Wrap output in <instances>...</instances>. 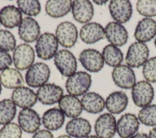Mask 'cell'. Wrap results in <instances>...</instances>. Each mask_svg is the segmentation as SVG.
<instances>
[{"label": "cell", "mask_w": 156, "mask_h": 138, "mask_svg": "<svg viewBox=\"0 0 156 138\" xmlns=\"http://www.w3.org/2000/svg\"><path fill=\"white\" fill-rule=\"evenodd\" d=\"M94 2L97 5H105L108 2V1H98V0H94Z\"/></svg>", "instance_id": "cell-42"}, {"label": "cell", "mask_w": 156, "mask_h": 138, "mask_svg": "<svg viewBox=\"0 0 156 138\" xmlns=\"http://www.w3.org/2000/svg\"><path fill=\"white\" fill-rule=\"evenodd\" d=\"M80 37L83 42L92 44L105 38V29L98 23H88L80 29Z\"/></svg>", "instance_id": "cell-21"}, {"label": "cell", "mask_w": 156, "mask_h": 138, "mask_svg": "<svg viewBox=\"0 0 156 138\" xmlns=\"http://www.w3.org/2000/svg\"><path fill=\"white\" fill-rule=\"evenodd\" d=\"M91 131L88 120L83 118H74L69 121L66 126V132L71 137L86 138Z\"/></svg>", "instance_id": "cell-24"}, {"label": "cell", "mask_w": 156, "mask_h": 138, "mask_svg": "<svg viewBox=\"0 0 156 138\" xmlns=\"http://www.w3.org/2000/svg\"><path fill=\"white\" fill-rule=\"evenodd\" d=\"M72 4L69 0H49L45 4V12L52 18L63 17L71 10Z\"/></svg>", "instance_id": "cell-28"}, {"label": "cell", "mask_w": 156, "mask_h": 138, "mask_svg": "<svg viewBox=\"0 0 156 138\" xmlns=\"http://www.w3.org/2000/svg\"><path fill=\"white\" fill-rule=\"evenodd\" d=\"M22 20V12L14 5H6L0 10V23L5 28L19 27Z\"/></svg>", "instance_id": "cell-23"}, {"label": "cell", "mask_w": 156, "mask_h": 138, "mask_svg": "<svg viewBox=\"0 0 156 138\" xmlns=\"http://www.w3.org/2000/svg\"><path fill=\"white\" fill-rule=\"evenodd\" d=\"M86 138H99V137H98V136H94V135H91V136H87Z\"/></svg>", "instance_id": "cell-44"}, {"label": "cell", "mask_w": 156, "mask_h": 138, "mask_svg": "<svg viewBox=\"0 0 156 138\" xmlns=\"http://www.w3.org/2000/svg\"><path fill=\"white\" fill-rule=\"evenodd\" d=\"M32 138H54L53 134L47 130H41L37 131L32 136Z\"/></svg>", "instance_id": "cell-39"}, {"label": "cell", "mask_w": 156, "mask_h": 138, "mask_svg": "<svg viewBox=\"0 0 156 138\" xmlns=\"http://www.w3.org/2000/svg\"><path fill=\"white\" fill-rule=\"evenodd\" d=\"M16 41L15 37L9 31L0 30V51L9 52L14 51Z\"/></svg>", "instance_id": "cell-35"}, {"label": "cell", "mask_w": 156, "mask_h": 138, "mask_svg": "<svg viewBox=\"0 0 156 138\" xmlns=\"http://www.w3.org/2000/svg\"><path fill=\"white\" fill-rule=\"evenodd\" d=\"M156 36V21L151 18H144L138 22L134 32L137 42L146 43Z\"/></svg>", "instance_id": "cell-20"}, {"label": "cell", "mask_w": 156, "mask_h": 138, "mask_svg": "<svg viewBox=\"0 0 156 138\" xmlns=\"http://www.w3.org/2000/svg\"><path fill=\"white\" fill-rule=\"evenodd\" d=\"M136 10L146 18L156 16V0H140L136 2Z\"/></svg>", "instance_id": "cell-34"}, {"label": "cell", "mask_w": 156, "mask_h": 138, "mask_svg": "<svg viewBox=\"0 0 156 138\" xmlns=\"http://www.w3.org/2000/svg\"><path fill=\"white\" fill-rule=\"evenodd\" d=\"M132 99L136 106L144 108L151 105L154 96V91L151 83L147 81L136 82L132 88Z\"/></svg>", "instance_id": "cell-4"}, {"label": "cell", "mask_w": 156, "mask_h": 138, "mask_svg": "<svg viewBox=\"0 0 156 138\" xmlns=\"http://www.w3.org/2000/svg\"><path fill=\"white\" fill-rule=\"evenodd\" d=\"M108 9L112 19L120 24L129 21L133 14L132 4L128 0H112Z\"/></svg>", "instance_id": "cell-9"}, {"label": "cell", "mask_w": 156, "mask_h": 138, "mask_svg": "<svg viewBox=\"0 0 156 138\" xmlns=\"http://www.w3.org/2000/svg\"><path fill=\"white\" fill-rule=\"evenodd\" d=\"M34 51L29 44H21L13 51L12 61L17 70H26L33 65L34 61Z\"/></svg>", "instance_id": "cell-8"}, {"label": "cell", "mask_w": 156, "mask_h": 138, "mask_svg": "<svg viewBox=\"0 0 156 138\" xmlns=\"http://www.w3.org/2000/svg\"><path fill=\"white\" fill-rule=\"evenodd\" d=\"M148 138H156V127H154L150 130Z\"/></svg>", "instance_id": "cell-41"}, {"label": "cell", "mask_w": 156, "mask_h": 138, "mask_svg": "<svg viewBox=\"0 0 156 138\" xmlns=\"http://www.w3.org/2000/svg\"><path fill=\"white\" fill-rule=\"evenodd\" d=\"M58 107L65 117L73 119L77 118L81 114L83 110L80 99L71 95L62 96L58 102Z\"/></svg>", "instance_id": "cell-22"}, {"label": "cell", "mask_w": 156, "mask_h": 138, "mask_svg": "<svg viewBox=\"0 0 156 138\" xmlns=\"http://www.w3.org/2000/svg\"><path fill=\"white\" fill-rule=\"evenodd\" d=\"M57 138H72V137H71L70 136H69V135H62V136H59Z\"/></svg>", "instance_id": "cell-43"}, {"label": "cell", "mask_w": 156, "mask_h": 138, "mask_svg": "<svg viewBox=\"0 0 156 138\" xmlns=\"http://www.w3.org/2000/svg\"><path fill=\"white\" fill-rule=\"evenodd\" d=\"M105 34L108 42L115 47H122L127 42V30L122 24L116 22H110L106 25Z\"/></svg>", "instance_id": "cell-15"}, {"label": "cell", "mask_w": 156, "mask_h": 138, "mask_svg": "<svg viewBox=\"0 0 156 138\" xmlns=\"http://www.w3.org/2000/svg\"><path fill=\"white\" fill-rule=\"evenodd\" d=\"M16 113V107L12 99H5L0 101V124L6 125L11 123Z\"/></svg>", "instance_id": "cell-31"}, {"label": "cell", "mask_w": 156, "mask_h": 138, "mask_svg": "<svg viewBox=\"0 0 156 138\" xmlns=\"http://www.w3.org/2000/svg\"><path fill=\"white\" fill-rule=\"evenodd\" d=\"M80 102L83 110L89 113H100L105 106V101L101 96L93 92L84 94Z\"/></svg>", "instance_id": "cell-25"}, {"label": "cell", "mask_w": 156, "mask_h": 138, "mask_svg": "<svg viewBox=\"0 0 156 138\" xmlns=\"http://www.w3.org/2000/svg\"><path fill=\"white\" fill-rule=\"evenodd\" d=\"M42 123L48 130H57L63 126L65 115L58 108H51L44 112L42 117Z\"/></svg>", "instance_id": "cell-27"}, {"label": "cell", "mask_w": 156, "mask_h": 138, "mask_svg": "<svg viewBox=\"0 0 156 138\" xmlns=\"http://www.w3.org/2000/svg\"><path fill=\"white\" fill-rule=\"evenodd\" d=\"M54 63L62 76L70 77L77 69L76 59L72 52L68 50H61L54 57Z\"/></svg>", "instance_id": "cell-5"}, {"label": "cell", "mask_w": 156, "mask_h": 138, "mask_svg": "<svg viewBox=\"0 0 156 138\" xmlns=\"http://www.w3.org/2000/svg\"><path fill=\"white\" fill-rule=\"evenodd\" d=\"M71 10L74 20L80 23H88L94 16V7L88 0L73 1Z\"/></svg>", "instance_id": "cell-19"}, {"label": "cell", "mask_w": 156, "mask_h": 138, "mask_svg": "<svg viewBox=\"0 0 156 138\" xmlns=\"http://www.w3.org/2000/svg\"><path fill=\"white\" fill-rule=\"evenodd\" d=\"M143 75L148 82H156V57L148 59L143 65Z\"/></svg>", "instance_id": "cell-37"}, {"label": "cell", "mask_w": 156, "mask_h": 138, "mask_svg": "<svg viewBox=\"0 0 156 138\" xmlns=\"http://www.w3.org/2000/svg\"><path fill=\"white\" fill-rule=\"evenodd\" d=\"M58 48V42L54 34L44 33L37 39L35 45L37 57L42 60H50L55 57Z\"/></svg>", "instance_id": "cell-2"}, {"label": "cell", "mask_w": 156, "mask_h": 138, "mask_svg": "<svg viewBox=\"0 0 156 138\" xmlns=\"http://www.w3.org/2000/svg\"><path fill=\"white\" fill-rule=\"evenodd\" d=\"M12 100L15 105L22 109H30L37 103V94L27 87H20L12 93Z\"/></svg>", "instance_id": "cell-18"}, {"label": "cell", "mask_w": 156, "mask_h": 138, "mask_svg": "<svg viewBox=\"0 0 156 138\" xmlns=\"http://www.w3.org/2000/svg\"><path fill=\"white\" fill-rule=\"evenodd\" d=\"M1 92H2V84L0 82V94H1Z\"/></svg>", "instance_id": "cell-45"}, {"label": "cell", "mask_w": 156, "mask_h": 138, "mask_svg": "<svg viewBox=\"0 0 156 138\" xmlns=\"http://www.w3.org/2000/svg\"><path fill=\"white\" fill-rule=\"evenodd\" d=\"M128 105L126 94L121 91H116L110 94L105 100V106L110 113L119 114L125 110Z\"/></svg>", "instance_id": "cell-26"}, {"label": "cell", "mask_w": 156, "mask_h": 138, "mask_svg": "<svg viewBox=\"0 0 156 138\" xmlns=\"http://www.w3.org/2000/svg\"><path fill=\"white\" fill-rule=\"evenodd\" d=\"M116 123L112 114H101L94 123L96 136L99 138H112L116 133Z\"/></svg>", "instance_id": "cell-11"}, {"label": "cell", "mask_w": 156, "mask_h": 138, "mask_svg": "<svg viewBox=\"0 0 156 138\" xmlns=\"http://www.w3.org/2000/svg\"><path fill=\"white\" fill-rule=\"evenodd\" d=\"M112 77L114 83L121 89H132L136 84L134 71L127 65L115 67L112 72Z\"/></svg>", "instance_id": "cell-12"}, {"label": "cell", "mask_w": 156, "mask_h": 138, "mask_svg": "<svg viewBox=\"0 0 156 138\" xmlns=\"http://www.w3.org/2000/svg\"><path fill=\"white\" fill-rule=\"evenodd\" d=\"M138 120L147 126H156V105H149L139 111Z\"/></svg>", "instance_id": "cell-32"}, {"label": "cell", "mask_w": 156, "mask_h": 138, "mask_svg": "<svg viewBox=\"0 0 156 138\" xmlns=\"http://www.w3.org/2000/svg\"><path fill=\"white\" fill-rule=\"evenodd\" d=\"M0 82L5 88L16 89L23 85V78L21 73L15 68H7L0 74Z\"/></svg>", "instance_id": "cell-29"}, {"label": "cell", "mask_w": 156, "mask_h": 138, "mask_svg": "<svg viewBox=\"0 0 156 138\" xmlns=\"http://www.w3.org/2000/svg\"><path fill=\"white\" fill-rule=\"evenodd\" d=\"M50 77V68L44 63H36L29 67L25 74V81L28 86L40 88L47 83Z\"/></svg>", "instance_id": "cell-3"}, {"label": "cell", "mask_w": 156, "mask_h": 138, "mask_svg": "<svg viewBox=\"0 0 156 138\" xmlns=\"http://www.w3.org/2000/svg\"><path fill=\"white\" fill-rule=\"evenodd\" d=\"M91 77L85 71H78L68 78L66 81V91L73 96H83L91 85Z\"/></svg>", "instance_id": "cell-1"}, {"label": "cell", "mask_w": 156, "mask_h": 138, "mask_svg": "<svg viewBox=\"0 0 156 138\" xmlns=\"http://www.w3.org/2000/svg\"><path fill=\"white\" fill-rule=\"evenodd\" d=\"M79 60L82 66L90 72H98L104 67L102 54L95 49H85L80 54Z\"/></svg>", "instance_id": "cell-10"}, {"label": "cell", "mask_w": 156, "mask_h": 138, "mask_svg": "<svg viewBox=\"0 0 156 138\" xmlns=\"http://www.w3.org/2000/svg\"><path fill=\"white\" fill-rule=\"evenodd\" d=\"M39 102L44 105H53L58 103L63 96V90L55 84H45L37 91Z\"/></svg>", "instance_id": "cell-17"}, {"label": "cell", "mask_w": 156, "mask_h": 138, "mask_svg": "<svg viewBox=\"0 0 156 138\" xmlns=\"http://www.w3.org/2000/svg\"><path fill=\"white\" fill-rule=\"evenodd\" d=\"M140 126L138 118L132 113L122 115L116 123V132L121 138H129L136 134Z\"/></svg>", "instance_id": "cell-14"}, {"label": "cell", "mask_w": 156, "mask_h": 138, "mask_svg": "<svg viewBox=\"0 0 156 138\" xmlns=\"http://www.w3.org/2000/svg\"><path fill=\"white\" fill-rule=\"evenodd\" d=\"M55 37L58 44L63 48H73L77 41V29L73 23L62 22L55 30Z\"/></svg>", "instance_id": "cell-7"}, {"label": "cell", "mask_w": 156, "mask_h": 138, "mask_svg": "<svg viewBox=\"0 0 156 138\" xmlns=\"http://www.w3.org/2000/svg\"><path fill=\"white\" fill-rule=\"evenodd\" d=\"M40 26L34 19L25 17L22 20L18 28L20 38L26 43H33L40 37Z\"/></svg>", "instance_id": "cell-16"}, {"label": "cell", "mask_w": 156, "mask_h": 138, "mask_svg": "<svg viewBox=\"0 0 156 138\" xmlns=\"http://www.w3.org/2000/svg\"><path fill=\"white\" fill-rule=\"evenodd\" d=\"M102 57L104 61L110 67H118L121 65L123 60V54L118 47L108 44L103 48Z\"/></svg>", "instance_id": "cell-30"}, {"label": "cell", "mask_w": 156, "mask_h": 138, "mask_svg": "<svg viewBox=\"0 0 156 138\" xmlns=\"http://www.w3.org/2000/svg\"><path fill=\"white\" fill-rule=\"evenodd\" d=\"M154 46H155V48H156V38L155 40H154Z\"/></svg>", "instance_id": "cell-46"}, {"label": "cell", "mask_w": 156, "mask_h": 138, "mask_svg": "<svg viewBox=\"0 0 156 138\" xmlns=\"http://www.w3.org/2000/svg\"><path fill=\"white\" fill-rule=\"evenodd\" d=\"M16 3L20 12L29 16H36L41 12V4L37 0H18Z\"/></svg>", "instance_id": "cell-33"}, {"label": "cell", "mask_w": 156, "mask_h": 138, "mask_svg": "<svg viewBox=\"0 0 156 138\" xmlns=\"http://www.w3.org/2000/svg\"><path fill=\"white\" fill-rule=\"evenodd\" d=\"M22 129L15 123L4 125L0 130V138H21Z\"/></svg>", "instance_id": "cell-36"}, {"label": "cell", "mask_w": 156, "mask_h": 138, "mask_svg": "<svg viewBox=\"0 0 156 138\" xmlns=\"http://www.w3.org/2000/svg\"><path fill=\"white\" fill-rule=\"evenodd\" d=\"M12 61L10 54L8 52L0 51V71H4L9 68L12 64Z\"/></svg>", "instance_id": "cell-38"}, {"label": "cell", "mask_w": 156, "mask_h": 138, "mask_svg": "<svg viewBox=\"0 0 156 138\" xmlns=\"http://www.w3.org/2000/svg\"><path fill=\"white\" fill-rule=\"evenodd\" d=\"M41 121L37 112L30 108L23 109L19 113V126L27 133H35L41 126Z\"/></svg>", "instance_id": "cell-13"}, {"label": "cell", "mask_w": 156, "mask_h": 138, "mask_svg": "<svg viewBox=\"0 0 156 138\" xmlns=\"http://www.w3.org/2000/svg\"><path fill=\"white\" fill-rule=\"evenodd\" d=\"M129 138H148V136H147L146 133H138L134 134L133 136H132L131 137Z\"/></svg>", "instance_id": "cell-40"}, {"label": "cell", "mask_w": 156, "mask_h": 138, "mask_svg": "<svg viewBox=\"0 0 156 138\" xmlns=\"http://www.w3.org/2000/svg\"><path fill=\"white\" fill-rule=\"evenodd\" d=\"M149 57V49L144 43L135 42L129 47L126 53V62L129 67L143 66Z\"/></svg>", "instance_id": "cell-6"}]
</instances>
